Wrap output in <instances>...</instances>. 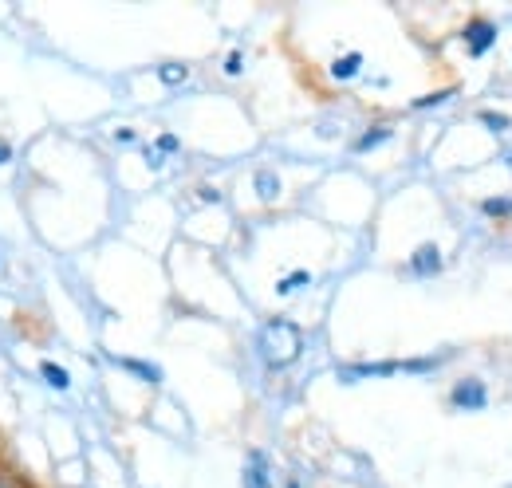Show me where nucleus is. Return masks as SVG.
Here are the masks:
<instances>
[{
    "mask_svg": "<svg viewBox=\"0 0 512 488\" xmlns=\"http://www.w3.org/2000/svg\"><path fill=\"white\" fill-rule=\"evenodd\" d=\"M485 213H512V201H485Z\"/></svg>",
    "mask_w": 512,
    "mask_h": 488,
    "instance_id": "obj_17",
    "label": "nucleus"
},
{
    "mask_svg": "<svg viewBox=\"0 0 512 488\" xmlns=\"http://www.w3.org/2000/svg\"><path fill=\"white\" fill-rule=\"evenodd\" d=\"M253 185H256V197H260V201H276V197H280V178H276L272 170H256Z\"/></svg>",
    "mask_w": 512,
    "mask_h": 488,
    "instance_id": "obj_8",
    "label": "nucleus"
},
{
    "mask_svg": "<svg viewBox=\"0 0 512 488\" xmlns=\"http://www.w3.org/2000/svg\"><path fill=\"white\" fill-rule=\"evenodd\" d=\"M197 197H201V201H213V205L221 201V193H217V189H209V185H205V189H197Z\"/></svg>",
    "mask_w": 512,
    "mask_h": 488,
    "instance_id": "obj_19",
    "label": "nucleus"
},
{
    "mask_svg": "<svg viewBox=\"0 0 512 488\" xmlns=\"http://www.w3.org/2000/svg\"><path fill=\"white\" fill-rule=\"evenodd\" d=\"M449 402H453L457 410H485V402H489V390H485V382H477V378H461V382L453 386Z\"/></svg>",
    "mask_w": 512,
    "mask_h": 488,
    "instance_id": "obj_2",
    "label": "nucleus"
},
{
    "mask_svg": "<svg viewBox=\"0 0 512 488\" xmlns=\"http://www.w3.org/2000/svg\"><path fill=\"white\" fill-rule=\"evenodd\" d=\"M0 488H20V477H16V473H4V469H0Z\"/></svg>",
    "mask_w": 512,
    "mask_h": 488,
    "instance_id": "obj_18",
    "label": "nucleus"
},
{
    "mask_svg": "<svg viewBox=\"0 0 512 488\" xmlns=\"http://www.w3.org/2000/svg\"><path fill=\"white\" fill-rule=\"evenodd\" d=\"M119 366L123 370H130V374H138L142 382H150V386H158L162 382V370L158 366H150V363H138V359H119Z\"/></svg>",
    "mask_w": 512,
    "mask_h": 488,
    "instance_id": "obj_9",
    "label": "nucleus"
},
{
    "mask_svg": "<svg viewBox=\"0 0 512 488\" xmlns=\"http://www.w3.org/2000/svg\"><path fill=\"white\" fill-rule=\"evenodd\" d=\"M363 71V56L359 52H347V56H339V60L331 63V79H355Z\"/></svg>",
    "mask_w": 512,
    "mask_h": 488,
    "instance_id": "obj_6",
    "label": "nucleus"
},
{
    "mask_svg": "<svg viewBox=\"0 0 512 488\" xmlns=\"http://www.w3.org/2000/svg\"><path fill=\"white\" fill-rule=\"evenodd\" d=\"M40 378H44L52 390H67V386H71V374H67V366L52 363V359H44V363H40Z\"/></svg>",
    "mask_w": 512,
    "mask_h": 488,
    "instance_id": "obj_7",
    "label": "nucleus"
},
{
    "mask_svg": "<svg viewBox=\"0 0 512 488\" xmlns=\"http://www.w3.org/2000/svg\"><path fill=\"white\" fill-rule=\"evenodd\" d=\"M453 91H438V95H422V99H414V107H438V103H446Z\"/></svg>",
    "mask_w": 512,
    "mask_h": 488,
    "instance_id": "obj_14",
    "label": "nucleus"
},
{
    "mask_svg": "<svg viewBox=\"0 0 512 488\" xmlns=\"http://www.w3.org/2000/svg\"><path fill=\"white\" fill-rule=\"evenodd\" d=\"M245 488H272V481H268V461H264V453H249Z\"/></svg>",
    "mask_w": 512,
    "mask_h": 488,
    "instance_id": "obj_5",
    "label": "nucleus"
},
{
    "mask_svg": "<svg viewBox=\"0 0 512 488\" xmlns=\"http://www.w3.org/2000/svg\"><path fill=\"white\" fill-rule=\"evenodd\" d=\"M154 146H158V154H178V146H182V142H178L174 134H158V142H154Z\"/></svg>",
    "mask_w": 512,
    "mask_h": 488,
    "instance_id": "obj_13",
    "label": "nucleus"
},
{
    "mask_svg": "<svg viewBox=\"0 0 512 488\" xmlns=\"http://www.w3.org/2000/svg\"><path fill=\"white\" fill-rule=\"evenodd\" d=\"M390 134H394L390 126H371L367 134H359V142H355V150H359V154H367V150H375V146H383V142H386V138H390Z\"/></svg>",
    "mask_w": 512,
    "mask_h": 488,
    "instance_id": "obj_10",
    "label": "nucleus"
},
{
    "mask_svg": "<svg viewBox=\"0 0 512 488\" xmlns=\"http://www.w3.org/2000/svg\"><path fill=\"white\" fill-rule=\"evenodd\" d=\"M304 284H312V272H292V276H284V280L276 284V292H280V296H292V292H300Z\"/></svg>",
    "mask_w": 512,
    "mask_h": 488,
    "instance_id": "obj_12",
    "label": "nucleus"
},
{
    "mask_svg": "<svg viewBox=\"0 0 512 488\" xmlns=\"http://www.w3.org/2000/svg\"><path fill=\"white\" fill-rule=\"evenodd\" d=\"M481 122H485V126H493V130H505V126H509V115H493V111H485V115H481Z\"/></svg>",
    "mask_w": 512,
    "mask_h": 488,
    "instance_id": "obj_15",
    "label": "nucleus"
},
{
    "mask_svg": "<svg viewBox=\"0 0 512 488\" xmlns=\"http://www.w3.org/2000/svg\"><path fill=\"white\" fill-rule=\"evenodd\" d=\"M186 75H190V67H182V63H162V67H158V79H162L166 87L186 83Z\"/></svg>",
    "mask_w": 512,
    "mask_h": 488,
    "instance_id": "obj_11",
    "label": "nucleus"
},
{
    "mask_svg": "<svg viewBox=\"0 0 512 488\" xmlns=\"http://www.w3.org/2000/svg\"><path fill=\"white\" fill-rule=\"evenodd\" d=\"M115 142H123V146H130V142H134V130H115Z\"/></svg>",
    "mask_w": 512,
    "mask_h": 488,
    "instance_id": "obj_21",
    "label": "nucleus"
},
{
    "mask_svg": "<svg viewBox=\"0 0 512 488\" xmlns=\"http://www.w3.org/2000/svg\"><path fill=\"white\" fill-rule=\"evenodd\" d=\"M8 162H12V142L0 138V166H8Z\"/></svg>",
    "mask_w": 512,
    "mask_h": 488,
    "instance_id": "obj_20",
    "label": "nucleus"
},
{
    "mask_svg": "<svg viewBox=\"0 0 512 488\" xmlns=\"http://www.w3.org/2000/svg\"><path fill=\"white\" fill-rule=\"evenodd\" d=\"M442 268V252H438V244H422L414 256H410V272H418V276H434Z\"/></svg>",
    "mask_w": 512,
    "mask_h": 488,
    "instance_id": "obj_4",
    "label": "nucleus"
},
{
    "mask_svg": "<svg viewBox=\"0 0 512 488\" xmlns=\"http://www.w3.org/2000/svg\"><path fill=\"white\" fill-rule=\"evenodd\" d=\"M465 44H469V52L473 56H485L489 48H493V40H497V24L493 20H485V16H477V20H469L465 24Z\"/></svg>",
    "mask_w": 512,
    "mask_h": 488,
    "instance_id": "obj_3",
    "label": "nucleus"
},
{
    "mask_svg": "<svg viewBox=\"0 0 512 488\" xmlns=\"http://www.w3.org/2000/svg\"><path fill=\"white\" fill-rule=\"evenodd\" d=\"M288 488H300V485H296V481H292V485H288Z\"/></svg>",
    "mask_w": 512,
    "mask_h": 488,
    "instance_id": "obj_22",
    "label": "nucleus"
},
{
    "mask_svg": "<svg viewBox=\"0 0 512 488\" xmlns=\"http://www.w3.org/2000/svg\"><path fill=\"white\" fill-rule=\"evenodd\" d=\"M260 347H264V359L268 366H288L300 359L304 351V331L292 323V319H268L264 331H260Z\"/></svg>",
    "mask_w": 512,
    "mask_h": 488,
    "instance_id": "obj_1",
    "label": "nucleus"
},
{
    "mask_svg": "<svg viewBox=\"0 0 512 488\" xmlns=\"http://www.w3.org/2000/svg\"><path fill=\"white\" fill-rule=\"evenodd\" d=\"M241 52H229V56H225V75H241V71H245V67H241Z\"/></svg>",
    "mask_w": 512,
    "mask_h": 488,
    "instance_id": "obj_16",
    "label": "nucleus"
}]
</instances>
